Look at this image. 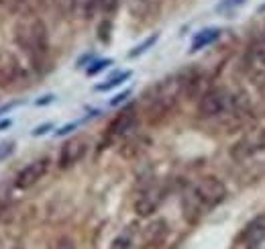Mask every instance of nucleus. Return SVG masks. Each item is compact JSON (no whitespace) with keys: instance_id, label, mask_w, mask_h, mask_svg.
<instances>
[{"instance_id":"obj_1","label":"nucleus","mask_w":265,"mask_h":249,"mask_svg":"<svg viewBox=\"0 0 265 249\" xmlns=\"http://www.w3.org/2000/svg\"><path fill=\"white\" fill-rule=\"evenodd\" d=\"M14 41L29 55L33 63L41 61L49 51V37L43 21L35 16H23L14 27Z\"/></svg>"},{"instance_id":"obj_2","label":"nucleus","mask_w":265,"mask_h":249,"mask_svg":"<svg viewBox=\"0 0 265 249\" xmlns=\"http://www.w3.org/2000/svg\"><path fill=\"white\" fill-rule=\"evenodd\" d=\"M226 194L228 192H226V186H224L222 180L214 178V176H206V178H200L190 188V194L186 196V202L194 212L204 214L212 208H217L221 202H224Z\"/></svg>"},{"instance_id":"obj_3","label":"nucleus","mask_w":265,"mask_h":249,"mask_svg":"<svg viewBox=\"0 0 265 249\" xmlns=\"http://www.w3.org/2000/svg\"><path fill=\"white\" fill-rule=\"evenodd\" d=\"M184 82L186 80H181L177 76L168 78V80L159 82L151 90V98H149V106H147V112L151 114V119H153V114H163L176 104L177 96L184 90Z\"/></svg>"},{"instance_id":"obj_4","label":"nucleus","mask_w":265,"mask_h":249,"mask_svg":"<svg viewBox=\"0 0 265 249\" xmlns=\"http://www.w3.org/2000/svg\"><path fill=\"white\" fill-rule=\"evenodd\" d=\"M233 106H235V98L224 88H210L208 92L202 94L200 102H198V114L202 119H214L228 112Z\"/></svg>"},{"instance_id":"obj_5","label":"nucleus","mask_w":265,"mask_h":249,"mask_svg":"<svg viewBox=\"0 0 265 249\" xmlns=\"http://www.w3.org/2000/svg\"><path fill=\"white\" fill-rule=\"evenodd\" d=\"M88 139L84 137H74L70 141H65L61 145V151H59V157H57V165L59 168H72V165H76L78 161L84 159V155L88 153Z\"/></svg>"},{"instance_id":"obj_6","label":"nucleus","mask_w":265,"mask_h":249,"mask_svg":"<svg viewBox=\"0 0 265 249\" xmlns=\"http://www.w3.org/2000/svg\"><path fill=\"white\" fill-rule=\"evenodd\" d=\"M49 170V159L47 157H41V159H35V161H31L29 165H25V168L16 174L14 178V188H19V190H27L31 186H35L37 182L47 174Z\"/></svg>"},{"instance_id":"obj_7","label":"nucleus","mask_w":265,"mask_h":249,"mask_svg":"<svg viewBox=\"0 0 265 249\" xmlns=\"http://www.w3.org/2000/svg\"><path fill=\"white\" fill-rule=\"evenodd\" d=\"M261 149H265V129H257V131L249 133L247 137H243L233 147L230 155H233L235 159H245V157H251L253 153L261 151Z\"/></svg>"},{"instance_id":"obj_8","label":"nucleus","mask_w":265,"mask_h":249,"mask_svg":"<svg viewBox=\"0 0 265 249\" xmlns=\"http://www.w3.org/2000/svg\"><path fill=\"white\" fill-rule=\"evenodd\" d=\"M21 61L10 51H0V86L10 88L21 78Z\"/></svg>"},{"instance_id":"obj_9","label":"nucleus","mask_w":265,"mask_h":249,"mask_svg":"<svg viewBox=\"0 0 265 249\" xmlns=\"http://www.w3.org/2000/svg\"><path fill=\"white\" fill-rule=\"evenodd\" d=\"M265 239V214H259L251 223H247L243 233L239 235V241L247 247H257Z\"/></svg>"},{"instance_id":"obj_10","label":"nucleus","mask_w":265,"mask_h":249,"mask_svg":"<svg viewBox=\"0 0 265 249\" xmlns=\"http://www.w3.org/2000/svg\"><path fill=\"white\" fill-rule=\"evenodd\" d=\"M161 202V192L157 188H147L141 192V196L137 198V202H135V212L139 214V217H149V214H153L157 210Z\"/></svg>"},{"instance_id":"obj_11","label":"nucleus","mask_w":265,"mask_h":249,"mask_svg":"<svg viewBox=\"0 0 265 249\" xmlns=\"http://www.w3.org/2000/svg\"><path fill=\"white\" fill-rule=\"evenodd\" d=\"M135 123H137L135 110H132V108H127V110H123L119 117L110 123L108 135H110V137H123V135H127V133H129L132 127H135Z\"/></svg>"},{"instance_id":"obj_12","label":"nucleus","mask_w":265,"mask_h":249,"mask_svg":"<svg viewBox=\"0 0 265 249\" xmlns=\"http://www.w3.org/2000/svg\"><path fill=\"white\" fill-rule=\"evenodd\" d=\"M165 237H168V223H165L163 219H157L153 223H149L143 231V243L147 247H157L165 241Z\"/></svg>"},{"instance_id":"obj_13","label":"nucleus","mask_w":265,"mask_h":249,"mask_svg":"<svg viewBox=\"0 0 265 249\" xmlns=\"http://www.w3.org/2000/svg\"><path fill=\"white\" fill-rule=\"evenodd\" d=\"M219 37H221V29H217V27H210V29H204V31H200V33H196L190 51H192V53H194V51H200V49L212 45L214 41H219Z\"/></svg>"},{"instance_id":"obj_14","label":"nucleus","mask_w":265,"mask_h":249,"mask_svg":"<svg viewBox=\"0 0 265 249\" xmlns=\"http://www.w3.org/2000/svg\"><path fill=\"white\" fill-rule=\"evenodd\" d=\"M131 78V72H121V74H117V76H112L110 80H106L104 84H98L96 86V90L98 92H106V90H112V88H117V86H121L125 80H129Z\"/></svg>"},{"instance_id":"obj_15","label":"nucleus","mask_w":265,"mask_h":249,"mask_svg":"<svg viewBox=\"0 0 265 249\" xmlns=\"http://www.w3.org/2000/svg\"><path fill=\"white\" fill-rule=\"evenodd\" d=\"M157 39H159V35H157V33H155V35H151V37H147V39H145L141 45H137L135 49H132V51L129 53V57H137V55L145 53L149 47H153V45H155V41H157Z\"/></svg>"},{"instance_id":"obj_16","label":"nucleus","mask_w":265,"mask_h":249,"mask_svg":"<svg viewBox=\"0 0 265 249\" xmlns=\"http://www.w3.org/2000/svg\"><path fill=\"white\" fill-rule=\"evenodd\" d=\"M245 2H247V0H222V2L217 4V10L219 12H230L233 8H237V6L245 4Z\"/></svg>"},{"instance_id":"obj_17","label":"nucleus","mask_w":265,"mask_h":249,"mask_svg":"<svg viewBox=\"0 0 265 249\" xmlns=\"http://www.w3.org/2000/svg\"><path fill=\"white\" fill-rule=\"evenodd\" d=\"M108 65H112V59H98V61H94L90 68H88V76H96L98 72L106 70Z\"/></svg>"},{"instance_id":"obj_18","label":"nucleus","mask_w":265,"mask_h":249,"mask_svg":"<svg viewBox=\"0 0 265 249\" xmlns=\"http://www.w3.org/2000/svg\"><path fill=\"white\" fill-rule=\"evenodd\" d=\"M119 2H121V0H98V10H102V12L110 14V12L117 10Z\"/></svg>"},{"instance_id":"obj_19","label":"nucleus","mask_w":265,"mask_h":249,"mask_svg":"<svg viewBox=\"0 0 265 249\" xmlns=\"http://www.w3.org/2000/svg\"><path fill=\"white\" fill-rule=\"evenodd\" d=\"M8 200H10V190H8V186H6V184H0V212L6 208Z\"/></svg>"},{"instance_id":"obj_20","label":"nucleus","mask_w":265,"mask_h":249,"mask_svg":"<svg viewBox=\"0 0 265 249\" xmlns=\"http://www.w3.org/2000/svg\"><path fill=\"white\" fill-rule=\"evenodd\" d=\"M129 245H131L129 235H121V237H117L112 241V249H129Z\"/></svg>"},{"instance_id":"obj_21","label":"nucleus","mask_w":265,"mask_h":249,"mask_svg":"<svg viewBox=\"0 0 265 249\" xmlns=\"http://www.w3.org/2000/svg\"><path fill=\"white\" fill-rule=\"evenodd\" d=\"M12 151H14V143H12V141H4V143H0V159L8 157Z\"/></svg>"},{"instance_id":"obj_22","label":"nucleus","mask_w":265,"mask_h":249,"mask_svg":"<svg viewBox=\"0 0 265 249\" xmlns=\"http://www.w3.org/2000/svg\"><path fill=\"white\" fill-rule=\"evenodd\" d=\"M131 94V90H125V92H121V94H117V96H114L112 98V100H110V106H119L121 102H125L127 100V96Z\"/></svg>"},{"instance_id":"obj_23","label":"nucleus","mask_w":265,"mask_h":249,"mask_svg":"<svg viewBox=\"0 0 265 249\" xmlns=\"http://www.w3.org/2000/svg\"><path fill=\"white\" fill-rule=\"evenodd\" d=\"M51 249H76V247H74V243H72L70 239H65V237H63V239H59Z\"/></svg>"},{"instance_id":"obj_24","label":"nucleus","mask_w":265,"mask_h":249,"mask_svg":"<svg viewBox=\"0 0 265 249\" xmlns=\"http://www.w3.org/2000/svg\"><path fill=\"white\" fill-rule=\"evenodd\" d=\"M49 129H51V123H45V125H41V127H37L35 131H33V135H35V137H39V135H45V133H47Z\"/></svg>"},{"instance_id":"obj_25","label":"nucleus","mask_w":265,"mask_h":249,"mask_svg":"<svg viewBox=\"0 0 265 249\" xmlns=\"http://www.w3.org/2000/svg\"><path fill=\"white\" fill-rule=\"evenodd\" d=\"M53 100H55V96H53V94H47V96L41 98V100H37L35 104H37V106H43V104H49V102H53Z\"/></svg>"},{"instance_id":"obj_26","label":"nucleus","mask_w":265,"mask_h":249,"mask_svg":"<svg viewBox=\"0 0 265 249\" xmlns=\"http://www.w3.org/2000/svg\"><path fill=\"white\" fill-rule=\"evenodd\" d=\"M78 127V123H70V125H65V127H61L59 131H57V135H65V133H70V131H74Z\"/></svg>"},{"instance_id":"obj_27","label":"nucleus","mask_w":265,"mask_h":249,"mask_svg":"<svg viewBox=\"0 0 265 249\" xmlns=\"http://www.w3.org/2000/svg\"><path fill=\"white\" fill-rule=\"evenodd\" d=\"M14 106H19V102H10V104H6V106H0V114H4V112H8V110H12Z\"/></svg>"},{"instance_id":"obj_28","label":"nucleus","mask_w":265,"mask_h":249,"mask_svg":"<svg viewBox=\"0 0 265 249\" xmlns=\"http://www.w3.org/2000/svg\"><path fill=\"white\" fill-rule=\"evenodd\" d=\"M8 127H10V121H8V119L0 123V131H2V129H8Z\"/></svg>"},{"instance_id":"obj_29","label":"nucleus","mask_w":265,"mask_h":249,"mask_svg":"<svg viewBox=\"0 0 265 249\" xmlns=\"http://www.w3.org/2000/svg\"><path fill=\"white\" fill-rule=\"evenodd\" d=\"M2 2H4V0H0V6H2Z\"/></svg>"},{"instance_id":"obj_30","label":"nucleus","mask_w":265,"mask_h":249,"mask_svg":"<svg viewBox=\"0 0 265 249\" xmlns=\"http://www.w3.org/2000/svg\"><path fill=\"white\" fill-rule=\"evenodd\" d=\"M263 39H265V29H263Z\"/></svg>"},{"instance_id":"obj_31","label":"nucleus","mask_w":265,"mask_h":249,"mask_svg":"<svg viewBox=\"0 0 265 249\" xmlns=\"http://www.w3.org/2000/svg\"><path fill=\"white\" fill-rule=\"evenodd\" d=\"M251 249H259V247H251Z\"/></svg>"}]
</instances>
